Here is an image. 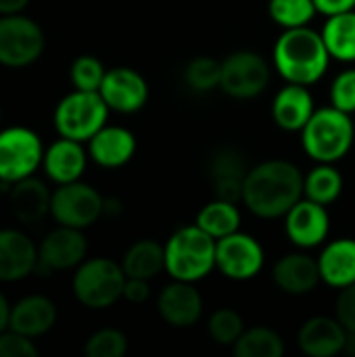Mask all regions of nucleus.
<instances>
[{
	"label": "nucleus",
	"mask_w": 355,
	"mask_h": 357,
	"mask_svg": "<svg viewBox=\"0 0 355 357\" xmlns=\"http://www.w3.org/2000/svg\"><path fill=\"white\" fill-rule=\"evenodd\" d=\"M303 199V174L287 159H268L253 165L245 178L243 205L262 220H278Z\"/></svg>",
	"instance_id": "f257e3e1"
},
{
	"label": "nucleus",
	"mask_w": 355,
	"mask_h": 357,
	"mask_svg": "<svg viewBox=\"0 0 355 357\" xmlns=\"http://www.w3.org/2000/svg\"><path fill=\"white\" fill-rule=\"evenodd\" d=\"M331 61L322 33L310 25L282 29L272 50L274 71L287 84L314 86L326 75Z\"/></svg>",
	"instance_id": "f03ea898"
},
{
	"label": "nucleus",
	"mask_w": 355,
	"mask_h": 357,
	"mask_svg": "<svg viewBox=\"0 0 355 357\" xmlns=\"http://www.w3.org/2000/svg\"><path fill=\"white\" fill-rule=\"evenodd\" d=\"M216 238L197 224L178 228L165 247V272L172 280L199 282L216 270Z\"/></svg>",
	"instance_id": "7ed1b4c3"
},
{
	"label": "nucleus",
	"mask_w": 355,
	"mask_h": 357,
	"mask_svg": "<svg viewBox=\"0 0 355 357\" xmlns=\"http://www.w3.org/2000/svg\"><path fill=\"white\" fill-rule=\"evenodd\" d=\"M299 134L301 146L312 161L339 163L354 146L355 126L349 113H343L331 105L316 109Z\"/></svg>",
	"instance_id": "20e7f679"
},
{
	"label": "nucleus",
	"mask_w": 355,
	"mask_h": 357,
	"mask_svg": "<svg viewBox=\"0 0 355 357\" xmlns=\"http://www.w3.org/2000/svg\"><path fill=\"white\" fill-rule=\"evenodd\" d=\"M126 272L109 257L84 259L73 274V295L88 310H107L123 299Z\"/></svg>",
	"instance_id": "39448f33"
},
{
	"label": "nucleus",
	"mask_w": 355,
	"mask_h": 357,
	"mask_svg": "<svg viewBox=\"0 0 355 357\" xmlns=\"http://www.w3.org/2000/svg\"><path fill=\"white\" fill-rule=\"evenodd\" d=\"M109 107L103 100L100 92L73 90L54 109L52 121L56 132L63 138L77 142H88L100 128L107 126Z\"/></svg>",
	"instance_id": "423d86ee"
},
{
	"label": "nucleus",
	"mask_w": 355,
	"mask_h": 357,
	"mask_svg": "<svg viewBox=\"0 0 355 357\" xmlns=\"http://www.w3.org/2000/svg\"><path fill=\"white\" fill-rule=\"evenodd\" d=\"M270 63L255 50H236L222 61L220 88L236 100H251L266 92L270 84Z\"/></svg>",
	"instance_id": "0eeeda50"
},
{
	"label": "nucleus",
	"mask_w": 355,
	"mask_h": 357,
	"mask_svg": "<svg viewBox=\"0 0 355 357\" xmlns=\"http://www.w3.org/2000/svg\"><path fill=\"white\" fill-rule=\"evenodd\" d=\"M46 46L42 27L21 13L0 17V65L27 67L36 63Z\"/></svg>",
	"instance_id": "6e6552de"
},
{
	"label": "nucleus",
	"mask_w": 355,
	"mask_h": 357,
	"mask_svg": "<svg viewBox=\"0 0 355 357\" xmlns=\"http://www.w3.org/2000/svg\"><path fill=\"white\" fill-rule=\"evenodd\" d=\"M44 161L42 140L29 128H8L0 132V182L15 184L29 178Z\"/></svg>",
	"instance_id": "1a4fd4ad"
},
{
	"label": "nucleus",
	"mask_w": 355,
	"mask_h": 357,
	"mask_svg": "<svg viewBox=\"0 0 355 357\" xmlns=\"http://www.w3.org/2000/svg\"><path fill=\"white\" fill-rule=\"evenodd\" d=\"M105 207V197L86 182L59 184L50 199V215L59 226L69 228H88L100 215Z\"/></svg>",
	"instance_id": "9d476101"
},
{
	"label": "nucleus",
	"mask_w": 355,
	"mask_h": 357,
	"mask_svg": "<svg viewBox=\"0 0 355 357\" xmlns=\"http://www.w3.org/2000/svg\"><path fill=\"white\" fill-rule=\"evenodd\" d=\"M266 266V251L262 243L247 232H232L216 243V270L228 280L247 282L255 278Z\"/></svg>",
	"instance_id": "9b49d317"
},
{
	"label": "nucleus",
	"mask_w": 355,
	"mask_h": 357,
	"mask_svg": "<svg viewBox=\"0 0 355 357\" xmlns=\"http://www.w3.org/2000/svg\"><path fill=\"white\" fill-rule=\"evenodd\" d=\"M88 253V241L80 228L59 226L46 234L42 245L38 247V276H50L56 270L77 268Z\"/></svg>",
	"instance_id": "f8f14e48"
},
{
	"label": "nucleus",
	"mask_w": 355,
	"mask_h": 357,
	"mask_svg": "<svg viewBox=\"0 0 355 357\" xmlns=\"http://www.w3.org/2000/svg\"><path fill=\"white\" fill-rule=\"evenodd\" d=\"M285 232L289 241L303 251L322 247L331 234V215L326 205L312 199H299L285 215Z\"/></svg>",
	"instance_id": "ddd939ff"
},
{
	"label": "nucleus",
	"mask_w": 355,
	"mask_h": 357,
	"mask_svg": "<svg viewBox=\"0 0 355 357\" xmlns=\"http://www.w3.org/2000/svg\"><path fill=\"white\" fill-rule=\"evenodd\" d=\"M98 92L107 107L121 115L138 113L149 100V84L142 73L132 67L107 69Z\"/></svg>",
	"instance_id": "4468645a"
},
{
	"label": "nucleus",
	"mask_w": 355,
	"mask_h": 357,
	"mask_svg": "<svg viewBox=\"0 0 355 357\" xmlns=\"http://www.w3.org/2000/svg\"><path fill=\"white\" fill-rule=\"evenodd\" d=\"M205 301L195 282L172 280L157 297V312L161 320L174 328H190L199 324Z\"/></svg>",
	"instance_id": "2eb2a0df"
},
{
	"label": "nucleus",
	"mask_w": 355,
	"mask_h": 357,
	"mask_svg": "<svg viewBox=\"0 0 355 357\" xmlns=\"http://www.w3.org/2000/svg\"><path fill=\"white\" fill-rule=\"evenodd\" d=\"M272 278H274V284L287 295H293V297L310 295L322 282L318 257L308 255L303 249L295 253H287L274 264Z\"/></svg>",
	"instance_id": "dca6fc26"
},
{
	"label": "nucleus",
	"mask_w": 355,
	"mask_h": 357,
	"mask_svg": "<svg viewBox=\"0 0 355 357\" xmlns=\"http://www.w3.org/2000/svg\"><path fill=\"white\" fill-rule=\"evenodd\" d=\"M249 169L251 167L247 165V159L239 149L232 146L220 149L209 163V178L216 199L243 203V188Z\"/></svg>",
	"instance_id": "f3484780"
},
{
	"label": "nucleus",
	"mask_w": 355,
	"mask_h": 357,
	"mask_svg": "<svg viewBox=\"0 0 355 357\" xmlns=\"http://www.w3.org/2000/svg\"><path fill=\"white\" fill-rule=\"evenodd\" d=\"M347 328L337 316H314L297 333V345L308 357H335L343 354Z\"/></svg>",
	"instance_id": "a211bd4d"
},
{
	"label": "nucleus",
	"mask_w": 355,
	"mask_h": 357,
	"mask_svg": "<svg viewBox=\"0 0 355 357\" xmlns=\"http://www.w3.org/2000/svg\"><path fill=\"white\" fill-rule=\"evenodd\" d=\"M38 247L21 232L4 228L0 230V282H17L36 272Z\"/></svg>",
	"instance_id": "6ab92c4d"
},
{
	"label": "nucleus",
	"mask_w": 355,
	"mask_h": 357,
	"mask_svg": "<svg viewBox=\"0 0 355 357\" xmlns=\"http://www.w3.org/2000/svg\"><path fill=\"white\" fill-rule=\"evenodd\" d=\"M136 153V136L121 126H105L88 140L90 159L105 167L117 169L132 161Z\"/></svg>",
	"instance_id": "aec40b11"
},
{
	"label": "nucleus",
	"mask_w": 355,
	"mask_h": 357,
	"mask_svg": "<svg viewBox=\"0 0 355 357\" xmlns=\"http://www.w3.org/2000/svg\"><path fill=\"white\" fill-rule=\"evenodd\" d=\"M310 86L287 84L272 100V119L285 132H301L316 113Z\"/></svg>",
	"instance_id": "412c9836"
},
{
	"label": "nucleus",
	"mask_w": 355,
	"mask_h": 357,
	"mask_svg": "<svg viewBox=\"0 0 355 357\" xmlns=\"http://www.w3.org/2000/svg\"><path fill=\"white\" fill-rule=\"evenodd\" d=\"M86 163H88V153L82 146V142L63 136L61 140L52 142L44 151V161H42L46 176L56 184L77 182L86 172Z\"/></svg>",
	"instance_id": "4be33fe9"
},
{
	"label": "nucleus",
	"mask_w": 355,
	"mask_h": 357,
	"mask_svg": "<svg viewBox=\"0 0 355 357\" xmlns=\"http://www.w3.org/2000/svg\"><path fill=\"white\" fill-rule=\"evenodd\" d=\"M320 278L331 289H345L355 282V238L324 243L318 255Z\"/></svg>",
	"instance_id": "5701e85b"
},
{
	"label": "nucleus",
	"mask_w": 355,
	"mask_h": 357,
	"mask_svg": "<svg viewBox=\"0 0 355 357\" xmlns=\"http://www.w3.org/2000/svg\"><path fill=\"white\" fill-rule=\"evenodd\" d=\"M56 322V305L44 295H29L10 310V331L29 339L46 335Z\"/></svg>",
	"instance_id": "b1692460"
},
{
	"label": "nucleus",
	"mask_w": 355,
	"mask_h": 357,
	"mask_svg": "<svg viewBox=\"0 0 355 357\" xmlns=\"http://www.w3.org/2000/svg\"><path fill=\"white\" fill-rule=\"evenodd\" d=\"M50 199L52 192L48 186L29 176L13 184L10 190V211L21 224H36L40 222L46 213H50Z\"/></svg>",
	"instance_id": "393cba45"
},
{
	"label": "nucleus",
	"mask_w": 355,
	"mask_h": 357,
	"mask_svg": "<svg viewBox=\"0 0 355 357\" xmlns=\"http://www.w3.org/2000/svg\"><path fill=\"white\" fill-rule=\"evenodd\" d=\"M121 268L128 278L153 280L161 272H165V247L151 238L136 241L126 251L121 259Z\"/></svg>",
	"instance_id": "a878e982"
},
{
	"label": "nucleus",
	"mask_w": 355,
	"mask_h": 357,
	"mask_svg": "<svg viewBox=\"0 0 355 357\" xmlns=\"http://www.w3.org/2000/svg\"><path fill=\"white\" fill-rule=\"evenodd\" d=\"M320 33L333 59L341 63H355V8L326 17Z\"/></svg>",
	"instance_id": "bb28decb"
},
{
	"label": "nucleus",
	"mask_w": 355,
	"mask_h": 357,
	"mask_svg": "<svg viewBox=\"0 0 355 357\" xmlns=\"http://www.w3.org/2000/svg\"><path fill=\"white\" fill-rule=\"evenodd\" d=\"M345 180L335 163H316L303 176V197L320 205H333L343 195Z\"/></svg>",
	"instance_id": "cd10ccee"
},
{
	"label": "nucleus",
	"mask_w": 355,
	"mask_h": 357,
	"mask_svg": "<svg viewBox=\"0 0 355 357\" xmlns=\"http://www.w3.org/2000/svg\"><path fill=\"white\" fill-rule=\"evenodd\" d=\"M239 203H230L224 199H213L211 203H207L199 213L195 224L205 230L209 236H213L216 241L241 230V211L236 207Z\"/></svg>",
	"instance_id": "c85d7f7f"
},
{
	"label": "nucleus",
	"mask_w": 355,
	"mask_h": 357,
	"mask_svg": "<svg viewBox=\"0 0 355 357\" xmlns=\"http://www.w3.org/2000/svg\"><path fill=\"white\" fill-rule=\"evenodd\" d=\"M232 354L236 357H282L285 341L274 328L253 326L245 328V333L232 345Z\"/></svg>",
	"instance_id": "c756f323"
},
{
	"label": "nucleus",
	"mask_w": 355,
	"mask_h": 357,
	"mask_svg": "<svg viewBox=\"0 0 355 357\" xmlns=\"http://www.w3.org/2000/svg\"><path fill=\"white\" fill-rule=\"evenodd\" d=\"M184 82L190 90L199 94L213 92L216 88H220L222 82V61L207 54L190 59L184 67Z\"/></svg>",
	"instance_id": "7c9ffc66"
},
{
	"label": "nucleus",
	"mask_w": 355,
	"mask_h": 357,
	"mask_svg": "<svg viewBox=\"0 0 355 357\" xmlns=\"http://www.w3.org/2000/svg\"><path fill=\"white\" fill-rule=\"evenodd\" d=\"M316 13L318 8L314 0H268L270 19L282 29L310 25Z\"/></svg>",
	"instance_id": "2f4dec72"
},
{
	"label": "nucleus",
	"mask_w": 355,
	"mask_h": 357,
	"mask_svg": "<svg viewBox=\"0 0 355 357\" xmlns=\"http://www.w3.org/2000/svg\"><path fill=\"white\" fill-rule=\"evenodd\" d=\"M207 333L213 343L222 347H232L239 341V337L245 333V322L239 312L230 307H220L209 316Z\"/></svg>",
	"instance_id": "473e14b6"
},
{
	"label": "nucleus",
	"mask_w": 355,
	"mask_h": 357,
	"mask_svg": "<svg viewBox=\"0 0 355 357\" xmlns=\"http://www.w3.org/2000/svg\"><path fill=\"white\" fill-rule=\"evenodd\" d=\"M105 65L92 56V54H82L71 63L69 77L75 90H86V92H98L100 84L105 79Z\"/></svg>",
	"instance_id": "72a5a7b5"
},
{
	"label": "nucleus",
	"mask_w": 355,
	"mask_h": 357,
	"mask_svg": "<svg viewBox=\"0 0 355 357\" xmlns=\"http://www.w3.org/2000/svg\"><path fill=\"white\" fill-rule=\"evenodd\" d=\"M128 351V337L117 328H103L88 337L84 345L86 357H123Z\"/></svg>",
	"instance_id": "f704fd0d"
},
{
	"label": "nucleus",
	"mask_w": 355,
	"mask_h": 357,
	"mask_svg": "<svg viewBox=\"0 0 355 357\" xmlns=\"http://www.w3.org/2000/svg\"><path fill=\"white\" fill-rule=\"evenodd\" d=\"M331 105L343 113H355V67L341 71L331 86Z\"/></svg>",
	"instance_id": "c9c22d12"
},
{
	"label": "nucleus",
	"mask_w": 355,
	"mask_h": 357,
	"mask_svg": "<svg viewBox=\"0 0 355 357\" xmlns=\"http://www.w3.org/2000/svg\"><path fill=\"white\" fill-rule=\"evenodd\" d=\"M0 357H38V349L29 337L8 328L0 333Z\"/></svg>",
	"instance_id": "e433bc0d"
},
{
	"label": "nucleus",
	"mask_w": 355,
	"mask_h": 357,
	"mask_svg": "<svg viewBox=\"0 0 355 357\" xmlns=\"http://www.w3.org/2000/svg\"><path fill=\"white\" fill-rule=\"evenodd\" d=\"M335 316L347 331H355V282L339 291L335 301Z\"/></svg>",
	"instance_id": "4c0bfd02"
},
{
	"label": "nucleus",
	"mask_w": 355,
	"mask_h": 357,
	"mask_svg": "<svg viewBox=\"0 0 355 357\" xmlns=\"http://www.w3.org/2000/svg\"><path fill=\"white\" fill-rule=\"evenodd\" d=\"M151 280H142V278H126L123 284V299L130 303H144L151 297Z\"/></svg>",
	"instance_id": "58836bf2"
},
{
	"label": "nucleus",
	"mask_w": 355,
	"mask_h": 357,
	"mask_svg": "<svg viewBox=\"0 0 355 357\" xmlns=\"http://www.w3.org/2000/svg\"><path fill=\"white\" fill-rule=\"evenodd\" d=\"M316 8L320 15L331 17V15H339L345 10H354L355 0H314Z\"/></svg>",
	"instance_id": "ea45409f"
},
{
	"label": "nucleus",
	"mask_w": 355,
	"mask_h": 357,
	"mask_svg": "<svg viewBox=\"0 0 355 357\" xmlns=\"http://www.w3.org/2000/svg\"><path fill=\"white\" fill-rule=\"evenodd\" d=\"M27 4L29 0H0V15H17Z\"/></svg>",
	"instance_id": "a19ab883"
},
{
	"label": "nucleus",
	"mask_w": 355,
	"mask_h": 357,
	"mask_svg": "<svg viewBox=\"0 0 355 357\" xmlns=\"http://www.w3.org/2000/svg\"><path fill=\"white\" fill-rule=\"evenodd\" d=\"M10 305H8V301H6V297L0 293V333H4V331H8V326H10Z\"/></svg>",
	"instance_id": "79ce46f5"
},
{
	"label": "nucleus",
	"mask_w": 355,
	"mask_h": 357,
	"mask_svg": "<svg viewBox=\"0 0 355 357\" xmlns=\"http://www.w3.org/2000/svg\"><path fill=\"white\" fill-rule=\"evenodd\" d=\"M121 213V201L117 199H105V207H103V215H119Z\"/></svg>",
	"instance_id": "37998d69"
},
{
	"label": "nucleus",
	"mask_w": 355,
	"mask_h": 357,
	"mask_svg": "<svg viewBox=\"0 0 355 357\" xmlns=\"http://www.w3.org/2000/svg\"><path fill=\"white\" fill-rule=\"evenodd\" d=\"M343 354L355 357V331H347V341H345V349Z\"/></svg>",
	"instance_id": "c03bdc74"
}]
</instances>
